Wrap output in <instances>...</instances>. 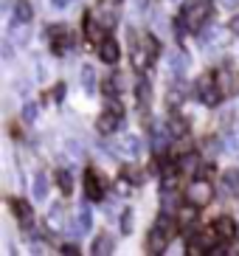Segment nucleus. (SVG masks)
I'll return each mask as SVG.
<instances>
[{"instance_id":"f257e3e1","label":"nucleus","mask_w":239,"mask_h":256,"mask_svg":"<svg viewBox=\"0 0 239 256\" xmlns=\"http://www.w3.org/2000/svg\"><path fill=\"white\" fill-rule=\"evenodd\" d=\"M211 14V0H188V6L183 8V26L192 31L202 28Z\"/></svg>"},{"instance_id":"f03ea898","label":"nucleus","mask_w":239,"mask_h":256,"mask_svg":"<svg viewBox=\"0 0 239 256\" xmlns=\"http://www.w3.org/2000/svg\"><path fill=\"white\" fill-rule=\"evenodd\" d=\"M217 242H222L220 240V234H217V228L214 226H208L206 231H197L194 236H188V254L192 256H200V254H211V250L217 248Z\"/></svg>"},{"instance_id":"7ed1b4c3","label":"nucleus","mask_w":239,"mask_h":256,"mask_svg":"<svg viewBox=\"0 0 239 256\" xmlns=\"http://www.w3.org/2000/svg\"><path fill=\"white\" fill-rule=\"evenodd\" d=\"M211 197H214V186H211V180H202V178H197V180H192L186 186V200L194 206H208Z\"/></svg>"},{"instance_id":"20e7f679","label":"nucleus","mask_w":239,"mask_h":256,"mask_svg":"<svg viewBox=\"0 0 239 256\" xmlns=\"http://www.w3.org/2000/svg\"><path fill=\"white\" fill-rule=\"evenodd\" d=\"M197 88H200V98H202V102H206L208 107H217V104H220V98L225 96V93L217 88V79H214V70L202 76L200 82H197Z\"/></svg>"},{"instance_id":"39448f33","label":"nucleus","mask_w":239,"mask_h":256,"mask_svg":"<svg viewBox=\"0 0 239 256\" xmlns=\"http://www.w3.org/2000/svg\"><path fill=\"white\" fill-rule=\"evenodd\" d=\"M48 37H51V51L54 54H65L74 46V37H70V28H68V26H51V28H48Z\"/></svg>"},{"instance_id":"423d86ee","label":"nucleus","mask_w":239,"mask_h":256,"mask_svg":"<svg viewBox=\"0 0 239 256\" xmlns=\"http://www.w3.org/2000/svg\"><path fill=\"white\" fill-rule=\"evenodd\" d=\"M121 124V107L118 104H112V107H107L104 113L98 116V121H96V130L102 132V136H112V130Z\"/></svg>"},{"instance_id":"0eeeda50","label":"nucleus","mask_w":239,"mask_h":256,"mask_svg":"<svg viewBox=\"0 0 239 256\" xmlns=\"http://www.w3.org/2000/svg\"><path fill=\"white\" fill-rule=\"evenodd\" d=\"M84 37H88L93 46H102V42L107 40L104 37V26H102V20H98L93 12H88V14H84Z\"/></svg>"},{"instance_id":"6e6552de","label":"nucleus","mask_w":239,"mask_h":256,"mask_svg":"<svg viewBox=\"0 0 239 256\" xmlns=\"http://www.w3.org/2000/svg\"><path fill=\"white\" fill-rule=\"evenodd\" d=\"M104 180H102V174L98 172H93V169H88V172H84V192H88V197L90 200H102V197H104Z\"/></svg>"},{"instance_id":"1a4fd4ad","label":"nucleus","mask_w":239,"mask_h":256,"mask_svg":"<svg viewBox=\"0 0 239 256\" xmlns=\"http://www.w3.org/2000/svg\"><path fill=\"white\" fill-rule=\"evenodd\" d=\"M214 79H217V88L228 96V93H236V88H239V76L234 74L231 68H217L214 70Z\"/></svg>"},{"instance_id":"9d476101","label":"nucleus","mask_w":239,"mask_h":256,"mask_svg":"<svg viewBox=\"0 0 239 256\" xmlns=\"http://www.w3.org/2000/svg\"><path fill=\"white\" fill-rule=\"evenodd\" d=\"M150 62H152L150 51H146V48L141 46V40H135V34H132V68L135 70H146Z\"/></svg>"},{"instance_id":"9b49d317","label":"nucleus","mask_w":239,"mask_h":256,"mask_svg":"<svg viewBox=\"0 0 239 256\" xmlns=\"http://www.w3.org/2000/svg\"><path fill=\"white\" fill-rule=\"evenodd\" d=\"M98 56H102V62H107V65H116L121 56V48L116 40H104L102 46H98Z\"/></svg>"},{"instance_id":"f8f14e48","label":"nucleus","mask_w":239,"mask_h":256,"mask_svg":"<svg viewBox=\"0 0 239 256\" xmlns=\"http://www.w3.org/2000/svg\"><path fill=\"white\" fill-rule=\"evenodd\" d=\"M8 208L14 211V217L22 222V228H31V206L28 203H22V200H8Z\"/></svg>"},{"instance_id":"ddd939ff","label":"nucleus","mask_w":239,"mask_h":256,"mask_svg":"<svg viewBox=\"0 0 239 256\" xmlns=\"http://www.w3.org/2000/svg\"><path fill=\"white\" fill-rule=\"evenodd\" d=\"M214 228H217V234H220L222 242H231L234 236H236V222H234L231 217H220L217 222H214Z\"/></svg>"},{"instance_id":"4468645a","label":"nucleus","mask_w":239,"mask_h":256,"mask_svg":"<svg viewBox=\"0 0 239 256\" xmlns=\"http://www.w3.org/2000/svg\"><path fill=\"white\" fill-rule=\"evenodd\" d=\"M197 208H200V206H194V203H188V200H186V206H180L174 217H178L180 226H194V220H197Z\"/></svg>"},{"instance_id":"2eb2a0df","label":"nucleus","mask_w":239,"mask_h":256,"mask_svg":"<svg viewBox=\"0 0 239 256\" xmlns=\"http://www.w3.org/2000/svg\"><path fill=\"white\" fill-rule=\"evenodd\" d=\"M178 164H180V172H183V174H194V172H200V158H197L194 152H186V155H180Z\"/></svg>"},{"instance_id":"dca6fc26","label":"nucleus","mask_w":239,"mask_h":256,"mask_svg":"<svg viewBox=\"0 0 239 256\" xmlns=\"http://www.w3.org/2000/svg\"><path fill=\"white\" fill-rule=\"evenodd\" d=\"M54 178H56V186L62 188V194H70V192H74V180H70V172L60 169V172L54 174Z\"/></svg>"},{"instance_id":"f3484780","label":"nucleus","mask_w":239,"mask_h":256,"mask_svg":"<svg viewBox=\"0 0 239 256\" xmlns=\"http://www.w3.org/2000/svg\"><path fill=\"white\" fill-rule=\"evenodd\" d=\"M138 40H141V46L146 48V51H150V56H152V60H155L158 54H160V42H158V40L152 37V34H141Z\"/></svg>"},{"instance_id":"a211bd4d","label":"nucleus","mask_w":239,"mask_h":256,"mask_svg":"<svg viewBox=\"0 0 239 256\" xmlns=\"http://www.w3.org/2000/svg\"><path fill=\"white\" fill-rule=\"evenodd\" d=\"M121 178H124V180H130V183H132V186H138V183H141V178H144V174H141V169H135L132 164H127V166H124V169H121Z\"/></svg>"},{"instance_id":"6ab92c4d","label":"nucleus","mask_w":239,"mask_h":256,"mask_svg":"<svg viewBox=\"0 0 239 256\" xmlns=\"http://www.w3.org/2000/svg\"><path fill=\"white\" fill-rule=\"evenodd\" d=\"M93 254H112V240L107 234H102V236L93 242Z\"/></svg>"},{"instance_id":"aec40b11","label":"nucleus","mask_w":239,"mask_h":256,"mask_svg":"<svg viewBox=\"0 0 239 256\" xmlns=\"http://www.w3.org/2000/svg\"><path fill=\"white\" fill-rule=\"evenodd\" d=\"M225 186H228V192L231 194H239V172H225Z\"/></svg>"},{"instance_id":"412c9836","label":"nucleus","mask_w":239,"mask_h":256,"mask_svg":"<svg viewBox=\"0 0 239 256\" xmlns=\"http://www.w3.org/2000/svg\"><path fill=\"white\" fill-rule=\"evenodd\" d=\"M17 17H20L22 23H28V20H31V8H28V3H26V0H20V3H17Z\"/></svg>"},{"instance_id":"4be33fe9","label":"nucleus","mask_w":239,"mask_h":256,"mask_svg":"<svg viewBox=\"0 0 239 256\" xmlns=\"http://www.w3.org/2000/svg\"><path fill=\"white\" fill-rule=\"evenodd\" d=\"M45 192H48V183H45V178H37V183H34V194H37V197H45Z\"/></svg>"},{"instance_id":"5701e85b","label":"nucleus","mask_w":239,"mask_h":256,"mask_svg":"<svg viewBox=\"0 0 239 256\" xmlns=\"http://www.w3.org/2000/svg\"><path fill=\"white\" fill-rule=\"evenodd\" d=\"M138 98H141L144 104L150 102V84H146V82H141V84H138Z\"/></svg>"},{"instance_id":"b1692460","label":"nucleus","mask_w":239,"mask_h":256,"mask_svg":"<svg viewBox=\"0 0 239 256\" xmlns=\"http://www.w3.org/2000/svg\"><path fill=\"white\" fill-rule=\"evenodd\" d=\"M62 90H65V84H56V88L51 90V96H48V98H54V102H60V98H62Z\"/></svg>"},{"instance_id":"393cba45","label":"nucleus","mask_w":239,"mask_h":256,"mask_svg":"<svg viewBox=\"0 0 239 256\" xmlns=\"http://www.w3.org/2000/svg\"><path fill=\"white\" fill-rule=\"evenodd\" d=\"M26 118H37V107H34V104H28V107H26Z\"/></svg>"},{"instance_id":"a878e982","label":"nucleus","mask_w":239,"mask_h":256,"mask_svg":"<svg viewBox=\"0 0 239 256\" xmlns=\"http://www.w3.org/2000/svg\"><path fill=\"white\" fill-rule=\"evenodd\" d=\"M62 250H65V254H79V248H76V245H65Z\"/></svg>"},{"instance_id":"bb28decb","label":"nucleus","mask_w":239,"mask_h":256,"mask_svg":"<svg viewBox=\"0 0 239 256\" xmlns=\"http://www.w3.org/2000/svg\"><path fill=\"white\" fill-rule=\"evenodd\" d=\"M231 28H234V31H239V17L234 20V26H231Z\"/></svg>"}]
</instances>
